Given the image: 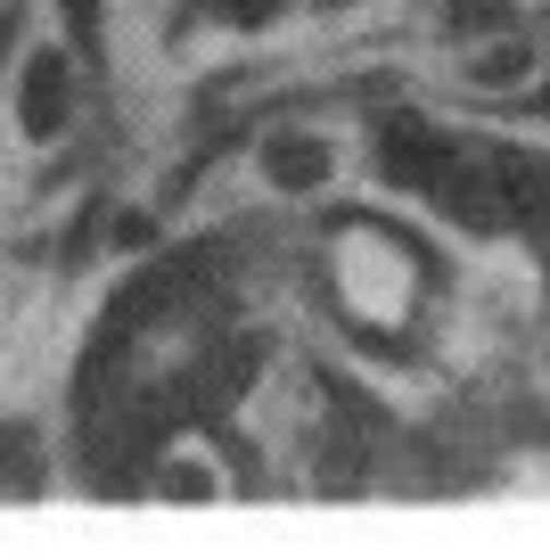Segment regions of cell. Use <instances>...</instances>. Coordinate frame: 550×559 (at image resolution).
I'll list each match as a JSON object with an SVG mask.
<instances>
[{
  "label": "cell",
  "instance_id": "obj_2",
  "mask_svg": "<svg viewBox=\"0 0 550 559\" xmlns=\"http://www.w3.org/2000/svg\"><path fill=\"white\" fill-rule=\"evenodd\" d=\"M263 165H272L279 190H321V181H328V148H321V140H272Z\"/></svg>",
  "mask_w": 550,
  "mask_h": 559
},
{
  "label": "cell",
  "instance_id": "obj_3",
  "mask_svg": "<svg viewBox=\"0 0 550 559\" xmlns=\"http://www.w3.org/2000/svg\"><path fill=\"white\" fill-rule=\"evenodd\" d=\"M34 486V428H0V493Z\"/></svg>",
  "mask_w": 550,
  "mask_h": 559
},
{
  "label": "cell",
  "instance_id": "obj_1",
  "mask_svg": "<svg viewBox=\"0 0 550 559\" xmlns=\"http://www.w3.org/2000/svg\"><path fill=\"white\" fill-rule=\"evenodd\" d=\"M67 116H74V74H67V58H58V50L25 58V74H17V123H25L34 140H58V132H67Z\"/></svg>",
  "mask_w": 550,
  "mask_h": 559
},
{
  "label": "cell",
  "instance_id": "obj_5",
  "mask_svg": "<svg viewBox=\"0 0 550 559\" xmlns=\"http://www.w3.org/2000/svg\"><path fill=\"white\" fill-rule=\"evenodd\" d=\"M74 9V25H83V34H99V0H67Z\"/></svg>",
  "mask_w": 550,
  "mask_h": 559
},
{
  "label": "cell",
  "instance_id": "obj_4",
  "mask_svg": "<svg viewBox=\"0 0 550 559\" xmlns=\"http://www.w3.org/2000/svg\"><path fill=\"white\" fill-rule=\"evenodd\" d=\"M214 9H223L230 25H272L279 17V0H214Z\"/></svg>",
  "mask_w": 550,
  "mask_h": 559
}]
</instances>
